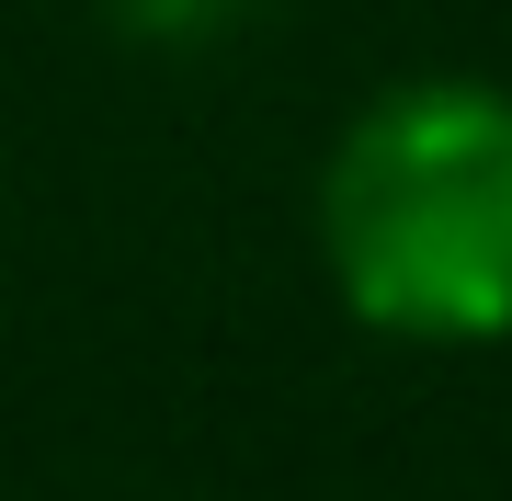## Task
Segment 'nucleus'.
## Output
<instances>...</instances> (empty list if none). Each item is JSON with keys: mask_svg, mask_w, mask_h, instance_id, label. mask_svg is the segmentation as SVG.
Segmentation results:
<instances>
[{"mask_svg": "<svg viewBox=\"0 0 512 501\" xmlns=\"http://www.w3.org/2000/svg\"><path fill=\"white\" fill-rule=\"evenodd\" d=\"M319 262L387 342L512 331V92L399 80L319 160Z\"/></svg>", "mask_w": 512, "mask_h": 501, "instance_id": "obj_1", "label": "nucleus"}, {"mask_svg": "<svg viewBox=\"0 0 512 501\" xmlns=\"http://www.w3.org/2000/svg\"><path fill=\"white\" fill-rule=\"evenodd\" d=\"M126 35H148V46H194V35H217V23L239 12V0H103Z\"/></svg>", "mask_w": 512, "mask_h": 501, "instance_id": "obj_2", "label": "nucleus"}]
</instances>
